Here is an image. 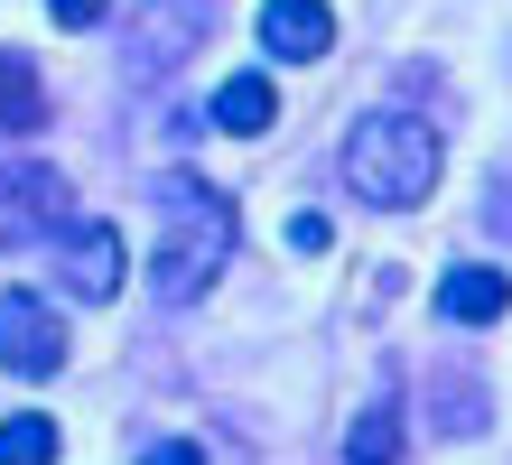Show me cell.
I'll use <instances>...</instances> for the list:
<instances>
[{
  "mask_svg": "<svg viewBox=\"0 0 512 465\" xmlns=\"http://www.w3.org/2000/svg\"><path fill=\"white\" fill-rule=\"evenodd\" d=\"M336 168H345V186H354L373 214H410V205H429V196H438V177H447V140H438V121H429V112H410V103H373V112L345 131Z\"/></svg>",
  "mask_w": 512,
  "mask_h": 465,
  "instance_id": "1",
  "label": "cell"
},
{
  "mask_svg": "<svg viewBox=\"0 0 512 465\" xmlns=\"http://www.w3.org/2000/svg\"><path fill=\"white\" fill-rule=\"evenodd\" d=\"M159 224H168V233H159V261H149V279H159L168 307H196V298L224 279L233 242H243V205H233L215 177L168 168V177H159Z\"/></svg>",
  "mask_w": 512,
  "mask_h": 465,
  "instance_id": "2",
  "label": "cell"
},
{
  "mask_svg": "<svg viewBox=\"0 0 512 465\" xmlns=\"http://www.w3.org/2000/svg\"><path fill=\"white\" fill-rule=\"evenodd\" d=\"M0 372L19 382L66 372V307H47L38 289H0Z\"/></svg>",
  "mask_w": 512,
  "mask_h": 465,
  "instance_id": "3",
  "label": "cell"
},
{
  "mask_svg": "<svg viewBox=\"0 0 512 465\" xmlns=\"http://www.w3.org/2000/svg\"><path fill=\"white\" fill-rule=\"evenodd\" d=\"M47 242H56V289H66V298H84V307H112V298H122L131 252H122V233H112V224H84V214H75V224L47 233Z\"/></svg>",
  "mask_w": 512,
  "mask_h": 465,
  "instance_id": "4",
  "label": "cell"
},
{
  "mask_svg": "<svg viewBox=\"0 0 512 465\" xmlns=\"http://www.w3.org/2000/svg\"><path fill=\"white\" fill-rule=\"evenodd\" d=\"M75 214H66V177L38 168V159H19V168H0V252L10 242H38V233H66Z\"/></svg>",
  "mask_w": 512,
  "mask_h": 465,
  "instance_id": "5",
  "label": "cell"
},
{
  "mask_svg": "<svg viewBox=\"0 0 512 465\" xmlns=\"http://www.w3.org/2000/svg\"><path fill=\"white\" fill-rule=\"evenodd\" d=\"M261 47L280 56V66H317L326 47H336V10L326 0H261Z\"/></svg>",
  "mask_w": 512,
  "mask_h": 465,
  "instance_id": "6",
  "label": "cell"
},
{
  "mask_svg": "<svg viewBox=\"0 0 512 465\" xmlns=\"http://www.w3.org/2000/svg\"><path fill=\"white\" fill-rule=\"evenodd\" d=\"M205 38V0H149L140 10V28H131V75L149 84L159 66H177V56H187Z\"/></svg>",
  "mask_w": 512,
  "mask_h": 465,
  "instance_id": "7",
  "label": "cell"
},
{
  "mask_svg": "<svg viewBox=\"0 0 512 465\" xmlns=\"http://www.w3.org/2000/svg\"><path fill=\"white\" fill-rule=\"evenodd\" d=\"M503 307H512V279L494 261H457V270L438 279V317L447 326H494Z\"/></svg>",
  "mask_w": 512,
  "mask_h": 465,
  "instance_id": "8",
  "label": "cell"
},
{
  "mask_svg": "<svg viewBox=\"0 0 512 465\" xmlns=\"http://www.w3.org/2000/svg\"><path fill=\"white\" fill-rule=\"evenodd\" d=\"M205 121H215V131H233V140H261L270 121H280V84H270V75H233V84H215Z\"/></svg>",
  "mask_w": 512,
  "mask_h": 465,
  "instance_id": "9",
  "label": "cell"
},
{
  "mask_svg": "<svg viewBox=\"0 0 512 465\" xmlns=\"http://www.w3.org/2000/svg\"><path fill=\"white\" fill-rule=\"evenodd\" d=\"M345 465H401V391H373L345 428Z\"/></svg>",
  "mask_w": 512,
  "mask_h": 465,
  "instance_id": "10",
  "label": "cell"
},
{
  "mask_svg": "<svg viewBox=\"0 0 512 465\" xmlns=\"http://www.w3.org/2000/svg\"><path fill=\"white\" fill-rule=\"evenodd\" d=\"M47 121V84L28 56H0V140H19V131H38Z\"/></svg>",
  "mask_w": 512,
  "mask_h": 465,
  "instance_id": "11",
  "label": "cell"
},
{
  "mask_svg": "<svg viewBox=\"0 0 512 465\" xmlns=\"http://www.w3.org/2000/svg\"><path fill=\"white\" fill-rule=\"evenodd\" d=\"M0 465H56V419L47 410H10L0 419Z\"/></svg>",
  "mask_w": 512,
  "mask_h": 465,
  "instance_id": "12",
  "label": "cell"
},
{
  "mask_svg": "<svg viewBox=\"0 0 512 465\" xmlns=\"http://www.w3.org/2000/svg\"><path fill=\"white\" fill-rule=\"evenodd\" d=\"M475 428H485V391H475V382H447L438 391V438H475Z\"/></svg>",
  "mask_w": 512,
  "mask_h": 465,
  "instance_id": "13",
  "label": "cell"
},
{
  "mask_svg": "<svg viewBox=\"0 0 512 465\" xmlns=\"http://www.w3.org/2000/svg\"><path fill=\"white\" fill-rule=\"evenodd\" d=\"M47 19L66 28V38H84V28H103V19H112V0H47Z\"/></svg>",
  "mask_w": 512,
  "mask_h": 465,
  "instance_id": "14",
  "label": "cell"
},
{
  "mask_svg": "<svg viewBox=\"0 0 512 465\" xmlns=\"http://www.w3.org/2000/svg\"><path fill=\"white\" fill-rule=\"evenodd\" d=\"M326 242H336V224H326L317 205H308V214H289V252H326Z\"/></svg>",
  "mask_w": 512,
  "mask_h": 465,
  "instance_id": "15",
  "label": "cell"
},
{
  "mask_svg": "<svg viewBox=\"0 0 512 465\" xmlns=\"http://www.w3.org/2000/svg\"><path fill=\"white\" fill-rule=\"evenodd\" d=\"M485 224L512 242V177H494V196H485Z\"/></svg>",
  "mask_w": 512,
  "mask_h": 465,
  "instance_id": "16",
  "label": "cell"
},
{
  "mask_svg": "<svg viewBox=\"0 0 512 465\" xmlns=\"http://www.w3.org/2000/svg\"><path fill=\"white\" fill-rule=\"evenodd\" d=\"M140 465H205V447H187V438H168V447H149Z\"/></svg>",
  "mask_w": 512,
  "mask_h": 465,
  "instance_id": "17",
  "label": "cell"
}]
</instances>
